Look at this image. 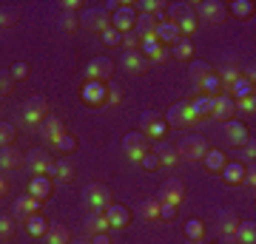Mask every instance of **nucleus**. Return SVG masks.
Segmentation results:
<instances>
[{
    "label": "nucleus",
    "instance_id": "nucleus-1",
    "mask_svg": "<svg viewBox=\"0 0 256 244\" xmlns=\"http://www.w3.org/2000/svg\"><path fill=\"white\" fill-rule=\"evenodd\" d=\"M168 11H171V23H176V28L182 31V37H191L200 26V20L194 14V6L191 3H168Z\"/></svg>",
    "mask_w": 256,
    "mask_h": 244
},
{
    "label": "nucleus",
    "instance_id": "nucleus-2",
    "mask_svg": "<svg viewBox=\"0 0 256 244\" xmlns=\"http://www.w3.org/2000/svg\"><path fill=\"white\" fill-rule=\"evenodd\" d=\"M46 117H48V102L43 100V97H32V100L20 108V119H23V125L37 128V131H40V125L46 122Z\"/></svg>",
    "mask_w": 256,
    "mask_h": 244
},
{
    "label": "nucleus",
    "instance_id": "nucleus-3",
    "mask_svg": "<svg viewBox=\"0 0 256 244\" xmlns=\"http://www.w3.org/2000/svg\"><path fill=\"white\" fill-rule=\"evenodd\" d=\"M54 156L48 154V151H43V148H32L26 154V168L34 176H52L54 173Z\"/></svg>",
    "mask_w": 256,
    "mask_h": 244
},
{
    "label": "nucleus",
    "instance_id": "nucleus-4",
    "mask_svg": "<svg viewBox=\"0 0 256 244\" xmlns=\"http://www.w3.org/2000/svg\"><path fill=\"white\" fill-rule=\"evenodd\" d=\"M137 26V6L134 3H117V9L111 11V28H117L120 34H128Z\"/></svg>",
    "mask_w": 256,
    "mask_h": 244
},
{
    "label": "nucleus",
    "instance_id": "nucleus-5",
    "mask_svg": "<svg viewBox=\"0 0 256 244\" xmlns=\"http://www.w3.org/2000/svg\"><path fill=\"white\" fill-rule=\"evenodd\" d=\"M208 139L205 136H196V134H191V136H185L182 139V145H176V151H180V159H188V162H200L202 156L208 154Z\"/></svg>",
    "mask_w": 256,
    "mask_h": 244
},
{
    "label": "nucleus",
    "instance_id": "nucleus-6",
    "mask_svg": "<svg viewBox=\"0 0 256 244\" xmlns=\"http://www.w3.org/2000/svg\"><path fill=\"white\" fill-rule=\"evenodd\" d=\"M140 134L146 136V139L162 142L165 134H168V122H165V117H160V114H146L142 122H140Z\"/></svg>",
    "mask_w": 256,
    "mask_h": 244
},
{
    "label": "nucleus",
    "instance_id": "nucleus-7",
    "mask_svg": "<svg viewBox=\"0 0 256 244\" xmlns=\"http://www.w3.org/2000/svg\"><path fill=\"white\" fill-rule=\"evenodd\" d=\"M80 97H82V102H86V105L100 108V105H106V102H108V85H106V82L86 80V85L80 88Z\"/></svg>",
    "mask_w": 256,
    "mask_h": 244
},
{
    "label": "nucleus",
    "instance_id": "nucleus-8",
    "mask_svg": "<svg viewBox=\"0 0 256 244\" xmlns=\"http://www.w3.org/2000/svg\"><path fill=\"white\" fill-rule=\"evenodd\" d=\"M114 74V60L111 57H94L92 63L86 65V80L92 82H108Z\"/></svg>",
    "mask_w": 256,
    "mask_h": 244
},
{
    "label": "nucleus",
    "instance_id": "nucleus-9",
    "mask_svg": "<svg viewBox=\"0 0 256 244\" xmlns=\"http://www.w3.org/2000/svg\"><path fill=\"white\" fill-rule=\"evenodd\" d=\"M122 151H126V156L131 162H140V159L151 151V145H148V139L140 134V131H134V134H128L126 139H122Z\"/></svg>",
    "mask_w": 256,
    "mask_h": 244
},
{
    "label": "nucleus",
    "instance_id": "nucleus-10",
    "mask_svg": "<svg viewBox=\"0 0 256 244\" xmlns=\"http://www.w3.org/2000/svg\"><path fill=\"white\" fill-rule=\"evenodd\" d=\"M80 23L88 28V31L102 34L106 28H111V14L106 9H86L82 11V17H80Z\"/></svg>",
    "mask_w": 256,
    "mask_h": 244
},
{
    "label": "nucleus",
    "instance_id": "nucleus-11",
    "mask_svg": "<svg viewBox=\"0 0 256 244\" xmlns=\"http://www.w3.org/2000/svg\"><path fill=\"white\" fill-rule=\"evenodd\" d=\"M196 20H208V23H222V20L228 17V9H225V3H220V0H202V3H196Z\"/></svg>",
    "mask_w": 256,
    "mask_h": 244
},
{
    "label": "nucleus",
    "instance_id": "nucleus-12",
    "mask_svg": "<svg viewBox=\"0 0 256 244\" xmlns=\"http://www.w3.org/2000/svg\"><path fill=\"white\" fill-rule=\"evenodd\" d=\"M86 202H88L97 213H106V208H108L114 199H111V190L106 188V185H88V188H86Z\"/></svg>",
    "mask_w": 256,
    "mask_h": 244
},
{
    "label": "nucleus",
    "instance_id": "nucleus-13",
    "mask_svg": "<svg viewBox=\"0 0 256 244\" xmlns=\"http://www.w3.org/2000/svg\"><path fill=\"white\" fill-rule=\"evenodd\" d=\"M154 37L162 45H176L180 40H182V31H180L176 23H171L168 17H160L156 20V28H154Z\"/></svg>",
    "mask_w": 256,
    "mask_h": 244
},
{
    "label": "nucleus",
    "instance_id": "nucleus-14",
    "mask_svg": "<svg viewBox=\"0 0 256 244\" xmlns=\"http://www.w3.org/2000/svg\"><path fill=\"white\" fill-rule=\"evenodd\" d=\"M234 114H236V102L230 100L228 94H220V97H214V105H210V119L228 122V119H234Z\"/></svg>",
    "mask_w": 256,
    "mask_h": 244
},
{
    "label": "nucleus",
    "instance_id": "nucleus-15",
    "mask_svg": "<svg viewBox=\"0 0 256 244\" xmlns=\"http://www.w3.org/2000/svg\"><path fill=\"white\" fill-rule=\"evenodd\" d=\"M160 202H168V205H182V199H185V182H180V179H168L162 185V190H160V196H156Z\"/></svg>",
    "mask_w": 256,
    "mask_h": 244
},
{
    "label": "nucleus",
    "instance_id": "nucleus-16",
    "mask_svg": "<svg viewBox=\"0 0 256 244\" xmlns=\"http://www.w3.org/2000/svg\"><path fill=\"white\" fill-rule=\"evenodd\" d=\"M106 219H108V225L114 227V230H126V227L131 225V210H128L126 205H114V202H111L108 208H106Z\"/></svg>",
    "mask_w": 256,
    "mask_h": 244
},
{
    "label": "nucleus",
    "instance_id": "nucleus-17",
    "mask_svg": "<svg viewBox=\"0 0 256 244\" xmlns=\"http://www.w3.org/2000/svg\"><path fill=\"white\" fill-rule=\"evenodd\" d=\"M28 196L37 202H48V196H52V176H34L28 182Z\"/></svg>",
    "mask_w": 256,
    "mask_h": 244
},
{
    "label": "nucleus",
    "instance_id": "nucleus-18",
    "mask_svg": "<svg viewBox=\"0 0 256 244\" xmlns=\"http://www.w3.org/2000/svg\"><path fill=\"white\" fill-rule=\"evenodd\" d=\"M225 131H228V139L234 145H242V148H245V145L250 142V131H248V125L239 122V119H228V122H225Z\"/></svg>",
    "mask_w": 256,
    "mask_h": 244
},
{
    "label": "nucleus",
    "instance_id": "nucleus-19",
    "mask_svg": "<svg viewBox=\"0 0 256 244\" xmlns=\"http://www.w3.org/2000/svg\"><path fill=\"white\" fill-rule=\"evenodd\" d=\"M154 154H156V159H160V165H165V168L180 165V151H176V145L165 142V139H162V142H156Z\"/></svg>",
    "mask_w": 256,
    "mask_h": 244
},
{
    "label": "nucleus",
    "instance_id": "nucleus-20",
    "mask_svg": "<svg viewBox=\"0 0 256 244\" xmlns=\"http://www.w3.org/2000/svg\"><path fill=\"white\" fill-rule=\"evenodd\" d=\"M142 45V57H146L148 63H165L168 60V48H165L160 40H146V43H140Z\"/></svg>",
    "mask_w": 256,
    "mask_h": 244
},
{
    "label": "nucleus",
    "instance_id": "nucleus-21",
    "mask_svg": "<svg viewBox=\"0 0 256 244\" xmlns=\"http://www.w3.org/2000/svg\"><path fill=\"white\" fill-rule=\"evenodd\" d=\"M23 162H26V156H23V151H18L14 145L0 148V168H3V171H14V168H20Z\"/></svg>",
    "mask_w": 256,
    "mask_h": 244
},
{
    "label": "nucleus",
    "instance_id": "nucleus-22",
    "mask_svg": "<svg viewBox=\"0 0 256 244\" xmlns=\"http://www.w3.org/2000/svg\"><path fill=\"white\" fill-rule=\"evenodd\" d=\"M156 20L160 17H151V14H137V40L140 43H146V40H154V28H156Z\"/></svg>",
    "mask_w": 256,
    "mask_h": 244
},
{
    "label": "nucleus",
    "instance_id": "nucleus-23",
    "mask_svg": "<svg viewBox=\"0 0 256 244\" xmlns=\"http://www.w3.org/2000/svg\"><path fill=\"white\" fill-rule=\"evenodd\" d=\"M40 134L46 136L48 142H57V139H60V136L66 134L63 119H60V117H52V114H48V117H46V122L40 125Z\"/></svg>",
    "mask_w": 256,
    "mask_h": 244
},
{
    "label": "nucleus",
    "instance_id": "nucleus-24",
    "mask_svg": "<svg viewBox=\"0 0 256 244\" xmlns=\"http://www.w3.org/2000/svg\"><path fill=\"white\" fill-rule=\"evenodd\" d=\"M120 63H122V68H126V71H131V74H142L148 68V60L142 57V51H126Z\"/></svg>",
    "mask_w": 256,
    "mask_h": 244
},
{
    "label": "nucleus",
    "instance_id": "nucleus-25",
    "mask_svg": "<svg viewBox=\"0 0 256 244\" xmlns=\"http://www.w3.org/2000/svg\"><path fill=\"white\" fill-rule=\"evenodd\" d=\"M40 208H43V202H37V199H32V196H26V199H18V202H14V216L26 222L28 216L40 213Z\"/></svg>",
    "mask_w": 256,
    "mask_h": 244
},
{
    "label": "nucleus",
    "instance_id": "nucleus-26",
    "mask_svg": "<svg viewBox=\"0 0 256 244\" xmlns=\"http://www.w3.org/2000/svg\"><path fill=\"white\" fill-rule=\"evenodd\" d=\"M137 216L142 219V222H148V225H154V222H160V199H146L137 205Z\"/></svg>",
    "mask_w": 256,
    "mask_h": 244
},
{
    "label": "nucleus",
    "instance_id": "nucleus-27",
    "mask_svg": "<svg viewBox=\"0 0 256 244\" xmlns=\"http://www.w3.org/2000/svg\"><path fill=\"white\" fill-rule=\"evenodd\" d=\"M245 165L242 162H225V168H222V179H225V185H242V176H245Z\"/></svg>",
    "mask_w": 256,
    "mask_h": 244
},
{
    "label": "nucleus",
    "instance_id": "nucleus-28",
    "mask_svg": "<svg viewBox=\"0 0 256 244\" xmlns=\"http://www.w3.org/2000/svg\"><path fill=\"white\" fill-rule=\"evenodd\" d=\"M225 94H228V97H230L234 102L248 100V97H254V82H248V80H242V77H239V80L234 82V85H230V88L225 91Z\"/></svg>",
    "mask_w": 256,
    "mask_h": 244
},
{
    "label": "nucleus",
    "instance_id": "nucleus-29",
    "mask_svg": "<svg viewBox=\"0 0 256 244\" xmlns=\"http://www.w3.org/2000/svg\"><path fill=\"white\" fill-rule=\"evenodd\" d=\"M196 88H200L202 94H205V97H220V94H225V85L220 82L216 71H214V74H208V77H205V80H202L200 85H196Z\"/></svg>",
    "mask_w": 256,
    "mask_h": 244
},
{
    "label": "nucleus",
    "instance_id": "nucleus-30",
    "mask_svg": "<svg viewBox=\"0 0 256 244\" xmlns=\"http://www.w3.org/2000/svg\"><path fill=\"white\" fill-rule=\"evenodd\" d=\"M165 122H168V128H188V122H185V102H174L168 108V114H165Z\"/></svg>",
    "mask_w": 256,
    "mask_h": 244
},
{
    "label": "nucleus",
    "instance_id": "nucleus-31",
    "mask_svg": "<svg viewBox=\"0 0 256 244\" xmlns=\"http://www.w3.org/2000/svg\"><path fill=\"white\" fill-rule=\"evenodd\" d=\"M72 242V233L66 225H48L46 230V244H68Z\"/></svg>",
    "mask_w": 256,
    "mask_h": 244
},
{
    "label": "nucleus",
    "instance_id": "nucleus-32",
    "mask_svg": "<svg viewBox=\"0 0 256 244\" xmlns=\"http://www.w3.org/2000/svg\"><path fill=\"white\" fill-rule=\"evenodd\" d=\"M202 162H205V168L214 173H220L222 168H225V162H228V156L222 154V151H216V148H208V154L202 156Z\"/></svg>",
    "mask_w": 256,
    "mask_h": 244
},
{
    "label": "nucleus",
    "instance_id": "nucleus-33",
    "mask_svg": "<svg viewBox=\"0 0 256 244\" xmlns=\"http://www.w3.org/2000/svg\"><path fill=\"white\" fill-rule=\"evenodd\" d=\"M225 9H228L234 17H239V20H250L254 17V3H250V0H234L230 6H225Z\"/></svg>",
    "mask_w": 256,
    "mask_h": 244
},
{
    "label": "nucleus",
    "instance_id": "nucleus-34",
    "mask_svg": "<svg viewBox=\"0 0 256 244\" xmlns=\"http://www.w3.org/2000/svg\"><path fill=\"white\" fill-rule=\"evenodd\" d=\"M236 244H256V225L254 222H239L236 225Z\"/></svg>",
    "mask_w": 256,
    "mask_h": 244
},
{
    "label": "nucleus",
    "instance_id": "nucleus-35",
    "mask_svg": "<svg viewBox=\"0 0 256 244\" xmlns=\"http://www.w3.org/2000/svg\"><path fill=\"white\" fill-rule=\"evenodd\" d=\"M134 6H137V14H151V17H160L162 9H168V3H162V0H142Z\"/></svg>",
    "mask_w": 256,
    "mask_h": 244
},
{
    "label": "nucleus",
    "instance_id": "nucleus-36",
    "mask_svg": "<svg viewBox=\"0 0 256 244\" xmlns=\"http://www.w3.org/2000/svg\"><path fill=\"white\" fill-rule=\"evenodd\" d=\"M52 176H54L57 182H66V185H68V182H74V165L68 162V159H57Z\"/></svg>",
    "mask_w": 256,
    "mask_h": 244
},
{
    "label": "nucleus",
    "instance_id": "nucleus-37",
    "mask_svg": "<svg viewBox=\"0 0 256 244\" xmlns=\"http://www.w3.org/2000/svg\"><path fill=\"white\" fill-rule=\"evenodd\" d=\"M86 230L92 236H97V233H108L111 230V225H108V219H106V213H94L88 222H86Z\"/></svg>",
    "mask_w": 256,
    "mask_h": 244
},
{
    "label": "nucleus",
    "instance_id": "nucleus-38",
    "mask_svg": "<svg viewBox=\"0 0 256 244\" xmlns=\"http://www.w3.org/2000/svg\"><path fill=\"white\" fill-rule=\"evenodd\" d=\"M52 148H54L57 154H74V151H77V136L66 131V134L60 136L57 142H52Z\"/></svg>",
    "mask_w": 256,
    "mask_h": 244
},
{
    "label": "nucleus",
    "instance_id": "nucleus-39",
    "mask_svg": "<svg viewBox=\"0 0 256 244\" xmlns=\"http://www.w3.org/2000/svg\"><path fill=\"white\" fill-rule=\"evenodd\" d=\"M185 236H188V242H205V222L202 219H191L185 225Z\"/></svg>",
    "mask_w": 256,
    "mask_h": 244
},
{
    "label": "nucleus",
    "instance_id": "nucleus-40",
    "mask_svg": "<svg viewBox=\"0 0 256 244\" xmlns=\"http://www.w3.org/2000/svg\"><path fill=\"white\" fill-rule=\"evenodd\" d=\"M174 57L180 60V63H191L194 60V43L188 40V37H182V40L174 45Z\"/></svg>",
    "mask_w": 256,
    "mask_h": 244
},
{
    "label": "nucleus",
    "instance_id": "nucleus-41",
    "mask_svg": "<svg viewBox=\"0 0 256 244\" xmlns=\"http://www.w3.org/2000/svg\"><path fill=\"white\" fill-rule=\"evenodd\" d=\"M236 225H239L236 216H225V219H222L220 233H222V239H225V242H236Z\"/></svg>",
    "mask_w": 256,
    "mask_h": 244
},
{
    "label": "nucleus",
    "instance_id": "nucleus-42",
    "mask_svg": "<svg viewBox=\"0 0 256 244\" xmlns=\"http://www.w3.org/2000/svg\"><path fill=\"white\" fill-rule=\"evenodd\" d=\"M26 230H28L32 236H46L48 225H46V219L40 216V213H34V216L26 219Z\"/></svg>",
    "mask_w": 256,
    "mask_h": 244
},
{
    "label": "nucleus",
    "instance_id": "nucleus-43",
    "mask_svg": "<svg viewBox=\"0 0 256 244\" xmlns=\"http://www.w3.org/2000/svg\"><path fill=\"white\" fill-rule=\"evenodd\" d=\"M216 77H220V82L225 85V91H228L230 85H234V82H236L239 77H242V74H239V68H236V65H225L222 71H216Z\"/></svg>",
    "mask_w": 256,
    "mask_h": 244
},
{
    "label": "nucleus",
    "instance_id": "nucleus-44",
    "mask_svg": "<svg viewBox=\"0 0 256 244\" xmlns=\"http://www.w3.org/2000/svg\"><path fill=\"white\" fill-rule=\"evenodd\" d=\"M208 74H214V68H210L208 63H191V82L194 85H200Z\"/></svg>",
    "mask_w": 256,
    "mask_h": 244
},
{
    "label": "nucleus",
    "instance_id": "nucleus-45",
    "mask_svg": "<svg viewBox=\"0 0 256 244\" xmlns=\"http://www.w3.org/2000/svg\"><path fill=\"white\" fill-rule=\"evenodd\" d=\"M14 136H18V131L12 122H0V148H9L14 142Z\"/></svg>",
    "mask_w": 256,
    "mask_h": 244
},
{
    "label": "nucleus",
    "instance_id": "nucleus-46",
    "mask_svg": "<svg viewBox=\"0 0 256 244\" xmlns=\"http://www.w3.org/2000/svg\"><path fill=\"white\" fill-rule=\"evenodd\" d=\"M60 26H63L66 34H74V31L80 28V17H77V14H72V11H66L63 20H60Z\"/></svg>",
    "mask_w": 256,
    "mask_h": 244
},
{
    "label": "nucleus",
    "instance_id": "nucleus-47",
    "mask_svg": "<svg viewBox=\"0 0 256 244\" xmlns=\"http://www.w3.org/2000/svg\"><path fill=\"white\" fill-rule=\"evenodd\" d=\"M176 205H168V202H160V222H174L176 219Z\"/></svg>",
    "mask_w": 256,
    "mask_h": 244
},
{
    "label": "nucleus",
    "instance_id": "nucleus-48",
    "mask_svg": "<svg viewBox=\"0 0 256 244\" xmlns=\"http://www.w3.org/2000/svg\"><path fill=\"white\" fill-rule=\"evenodd\" d=\"M12 233H14V219L0 213V239H9Z\"/></svg>",
    "mask_w": 256,
    "mask_h": 244
},
{
    "label": "nucleus",
    "instance_id": "nucleus-49",
    "mask_svg": "<svg viewBox=\"0 0 256 244\" xmlns=\"http://www.w3.org/2000/svg\"><path fill=\"white\" fill-rule=\"evenodd\" d=\"M14 91V80H12L9 71H0V97H9Z\"/></svg>",
    "mask_w": 256,
    "mask_h": 244
},
{
    "label": "nucleus",
    "instance_id": "nucleus-50",
    "mask_svg": "<svg viewBox=\"0 0 256 244\" xmlns=\"http://www.w3.org/2000/svg\"><path fill=\"white\" fill-rule=\"evenodd\" d=\"M12 80H14V82H20V80H26V77H28V63H23V60H18V63H14V65H12Z\"/></svg>",
    "mask_w": 256,
    "mask_h": 244
},
{
    "label": "nucleus",
    "instance_id": "nucleus-51",
    "mask_svg": "<svg viewBox=\"0 0 256 244\" xmlns=\"http://www.w3.org/2000/svg\"><path fill=\"white\" fill-rule=\"evenodd\" d=\"M102 43L106 45H120L122 43V34H120L117 28H106V31H102Z\"/></svg>",
    "mask_w": 256,
    "mask_h": 244
},
{
    "label": "nucleus",
    "instance_id": "nucleus-52",
    "mask_svg": "<svg viewBox=\"0 0 256 244\" xmlns=\"http://www.w3.org/2000/svg\"><path fill=\"white\" fill-rule=\"evenodd\" d=\"M140 165H142L146 171H156V168H160V159H156L154 151H148V154L142 156V159H140Z\"/></svg>",
    "mask_w": 256,
    "mask_h": 244
},
{
    "label": "nucleus",
    "instance_id": "nucleus-53",
    "mask_svg": "<svg viewBox=\"0 0 256 244\" xmlns=\"http://www.w3.org/2000/svg\"><path fill=\"white\" fill-rule=\"evenodd\" d=\"M14 23H18V14H14V11L0 9V26H3V28H12Z\"/></svg>",
    "mask_w": 256,
    "mask_h": 244
},
{
    "label": "nucleus",
    "instance_id": "nucleus-54",
    "mask_svg": "<svg viewBox=\"0 0 256 244\" xmlns=\"http://www.w3.org/2000/svg\"><path fill=\"white\" fill-rule=\"evenodd\" d=\"M236 111H242V114H250V117H254V111H256V97L239 100V102H236Z\"/></svg>",
    "mask_w": 256,
    "mask_h": 244
},
{
    "label": "nucleus",
    "instance_id": "nucleus-55",
    "mask_svg": "<svg viewBox=\"0 0 256 244\" xmlns=\"http://www.w3.org/2000/svg\"><path fill=\"white\" fill-rule=\"evenodd\" d=\"M120 45H126V51H140V40H137V34H122V43Z\"/></svg>",
    "mask_w": 256,
    "mask_h": 244
},
{
    "label": "nucleus",
    "instance_id": "nucleus-56",
    "mask_svg": "<svg viewBox=\"0 0 256 244\" xmlns=\"http://www.w3.org/2000/svg\"><path fill=\"white\" fill-rule=\"evenodd\" d=\"M60 6H63L66 11H72V14H77V11L82 9V3H80V0H63Z\"/></svg>",
    "mask_w": 256,
    "mask_h": 244
},
{
    "label": "nucleus",
    "instance_id": "nucleus-57",
    "mask_svg": "<svg viewBox=\"0 0 256 244\" xmlns=\"http://www.w3.org/2000/svg\"><path fill=\"white\" fill-rule=\"evenodd\" d=\"M242 185H245V188H256V171H254V168H250V171H245Z\"/></svg>",
    "mask_w": 256,
    "mask_h": 244
},
{
    "label": "nucleus",
    "instance_id": "nucleus-58",
    "mask_svg": "<svg viewBox=\"0 0 256 244\" xmlns=\"http://www.w3.org/2000/svg\"><path fill=\"white\" fill-rule=\"evenodd\" d=\"M120 100H122V91H120L117 85H108V102H114V105H117Z\"/></svg>",
    "mask_w": 256,
    "mask_h": 244
},
{
    "label": "nucleus",
    "instance_id": "nucleus-59",
    "mask_svg": "<svg viewBox=\"0 0 256 244\" xmlns=\"http://www.w3.org/2000/svg\"><path fill=\"white\" fill-rule=\"evenodd\" d=\"M254 156H256V142L250 139V142L245 145V159H250V162H254Z\"/></svg>",
    "mask_w": 256,
    "mask_h": 244
},
{
    "label": "nucleus",
    "instance_id": "nucleus-60",
    "mask_svg": "<svg viewBox=\"0 0 256 244\" xmlns=\"http://www.w3.org/2000/svg\"><path fill=\"white\" fill-rule=\"evenodd\" d=\"M92 244H111V239H108V233H97V236H92Z\"/></svg>",
    "mask_w": 256,
    "mask_h": 244
},
{
    "label": "nucleus",
    "instance_id": "nucleus-61",
    "mask_svg": "<svg viewBox=\"0 0 256 244\" xmlns=\"http://www.w3.org/2000/svg\"><path fill=\"white\" fill-rule=\"evenodd\" d=\"M9 193V182H6V176H0V196H6Z\"/></svg>",
    "mask_w": 256,
    "mask_h": 244
},
{
    "label": "nucleus",
    "instance_id": "nucleus-62",
    "mask_svg": "<svg viewBox=\"0 0 256 244\" xmlns=\"http://www.w3.org/2000/svg\"><path fill=\"white\" fill-rule=\"evenodd\" d=\"M68 244H92V242H88V239H72Z\"/></svg>",
    "mask_w": 256,
    "mask_h": 244
},
{
    "label": "nucleus",
    "instance_id": "nucleus-63",
    "mask_svg": "<svg viewBox=\"0 0 256 244\" xmlns=\"http://www.w3.org/2000/svg\"><path fill=\"white\" fill-rule=\"evenodd\" d=\"M188 244H205V242H188Z\"/></svg>",
    "mask_w": 256,
    "mask_h": 244
}]
</instances>
